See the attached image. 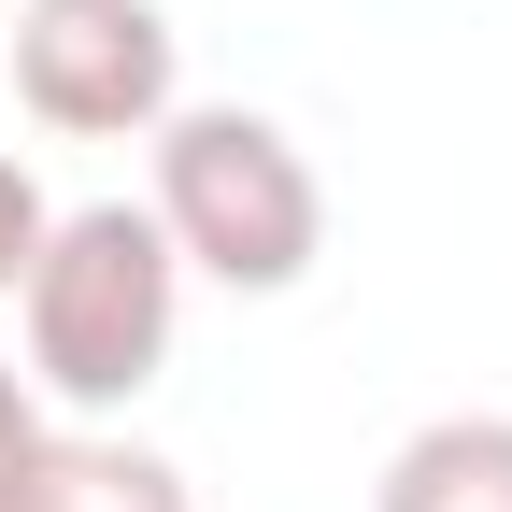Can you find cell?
Listing matches in <instances>:
<instances>
[{
  "instance_id": "3",
  "label": "cell",
  "mask_w": 512,
  "mask_h": 512,
  "mask_svg": "<svg viewBox=\"0 0 512 512\" xmlns=\"http://www.w3.org/2000/svg\"><path fill=\"white\" fill-rule=\"evenodd\" d=\"M15 100L57 143H143L185 100V29L157 0H15Z\"/></svg>"
},
{
  "instance_id": "7",
  "label": "cell",
  "mask_w": 512,
  "mask_h": 512,
  "mask_svg": "<svg viewBox=\"0 0 512 512\" xmlns=\"http://www.w3.org/2000/svg\"><path fill=\"white\" fill-rule=\"evenodd\" d=\"M29 256H43V185H29V157H0V299H15Z\"/></svg>"
},
{
  "instance_id": "1",
  "label": "cell",
  "mask_w": 512,
  "mask_h": 512,
  "mask_svg": "<svg viewBox=\"0 0 512 512\" xmlns=\"http://www.w3.org/2000/svg\"><path fill=\"white\" fill-rule=\"evenodd\" d=\"M185 328V256L143 200H86L43 214V256L15 271V342H29V399L57 413H128L171 370Z\"/></svg>"
},
{
  "instance_id": "2",
  "label": "cell",
  "mask_w": 512,
  "mask_h": 512,
  "mask_svg": "<svg viewBox=\"0 0 512 512\" xmlns=\"http://www.w3.org/2000/svg\"><path fill=\"white\" fill-rule=\"evenodd\" d=\"M157 228H171V256L200 285H228V299H285V285H313V256H328V185H313V157L285 143L271 114H242V100H171L157 128Z\"/></svg>"
},
{
  "instance_id": "4",
  "label": "cell",
  "mask_w": 512,
  "mask_h": 512,
  "mask_svg": "<svg viewBox=\"0 0 512 512\" xmlns=\"http://www.w3.org/2000/svg\"><path fill=\"white\" fill-rule=\"evenodd\" d=\"M370 512H512V413H427L384 456Z\"/></svg>"
},
{
  "instance_id": "5",
  "label": "cell",
  "mask_w": 512,
  "mask_h": 512,
  "mask_svg": "<svg viewBox=\"0 0 512 512\" xmlns=\"http://www.w3.org/2000/svg\"><path fill=\"white\" fill-rule=\"evenodd\" d=\"M15 512H200V498H185L171 456H143V441H114V427H43Z\"/></svg>"
},
{
  "instance_id": "6",
  "label": "cell",
  "mask_w": 512,
  "mask_h": 512,
  "mask_svg": "<svg viewBox=\"0 0 512 512\" xmlns=\"http://www.w3.org/2000/svg\"><path fill=\"white\" fill-rule=\"evenodd\" d=\"M29 456H43V399H29V370L0 356V512H15V484H29Z\"/></svg>"
}]
</instances>
